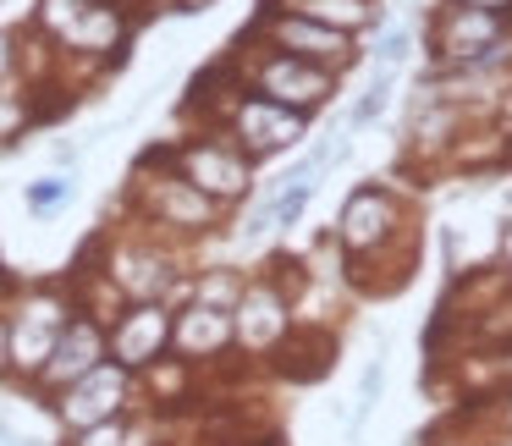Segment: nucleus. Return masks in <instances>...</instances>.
<instances>
[{"label": "nucleus", "mask_w": 512, "mask_h": 446, "mask_svg": "<svg viewBox=\"0 0 512 446\" xmlns=\"http://www.w3.org/2000/svg\"><path fill=\"white\" fill-rule=\"evenodd\" d=\"M259 89H265V100L270 105H320L325 100V89H331V78L325 72H314L309 61H292V56H281V61H270L265 72H259Z\"/></svg>", "instance_id": "nucleus-6"}, {"label": "nucleus", "mask_w": 512, "mask_h": 446, "mask_svg": "<svg viewBox=\"0 0 512 446\" xmlns=\"http://www.w3.org/2000/svg\"><path fill=\"white\" fill-rule=\"evenodd\" d=\"M122 441H127V424L122 419H105V424L78 430V446H122Z\"/></svg>", "instance_id": "nucleus-20"}, {"label": "nucleus", "mask_w": 512, "mask_h": 446, "mask_svg": "<svg viewBox=\"0 0 512 446\" xmlns=\"http://www.w3.org/2000/svg\"><path fill=\"white\" fill-rule=\"evenodd\" d=\"M232 331H243L248 347H265L270 336H281V298H276V292H265V287H254L243 298V320H237Z\"/></svg>", "instance_id": "nucleus-14"}, {"label": "nucleus", "mask_w": 512, "mask_h": 446, "mask_svg": "<svg viewBox=\"0 0 512 446\" xmlns=\"http://www.w3.org/2000/svg\"><path fill=\"white\" fill-rule=\"evenodd\" d=\"M237 133L248 138V149H281V144H292V138L303 133V122H298V111H287V105L243 100V111H237Z\"/></svg>", "instance_id": "nucleus-11"}, {"label": "nucleus", "mask_w": 512, "mask_h": 446, "mask_svg": "<svg viewBox=\"0 0 512 446\" xmlns=\"http://www.w3.org/2000/svg\"><path fill=\"white\" fill-rule=\"evenodd\" d=\"M386 232H391V204L380 199L375 188L353 193V204H347V215H342V243L347 248H375Z\"/></svg>", "instance_id": "nucleus-13"}, {"label": "nucleus", "mask_w": 512, "mask_h": 446, "mask_svg": "<svg viewBox=\"0 0 512 446\" xmlns=\"http://www.w3.org/2000/svg\"><path fill=\"white\" fill-rule=\"evenodd\" d=\"M309 177H314L309 166H303L298 177H287V193H281L276 210H270V221H276V226H292V221L303 215V204H309V193H314V182H309Z\"/></svg>", "instance_id": "nucleus-17"}, {"label": "nucleus", "mask_w": 512, "mask_h": 446, "mask_svg": "<svg viewBox=\"0 0 512 446\" xmlns=\"http://www.w3.org/2000/svg\"><path fill=\"white\" fill-rule=\"evenodd\" d=\"M72 309L61 292H34V298L23 303V309L6 320V336H12V364L17 375H39V364L50 358V347H56V336L67 331Z\"/></svg>", "instance_id": "nucleus-1"}, {"label": "nucleus", "mask_w": 512, "mask_h": 446, "mask_svg": "<svg viewBox=\"0 0 512 446\" xmlns=\"http://www.w3.org/2000/svg\"><path fill=\"white\" fill-rule=\"evenodd\" d=\"M83 6H89V0H45V6H39V28H50V34L61 39L72 23H78Z\"/></svg>", "instance_id": "nucleus-19"}, {"label": "nucleus", "mask_w": 512, "mask_h": 446, "mask_svg": "<svg viewBox=\"0 0 512 446\" xmlns=\"http://www.w3.org/2000/svg\"><path fill=\"white\" fill-rule=\"evenodd\" d=\"M496 34H501L496 12H457L452 23L441 28V50H452V56H468V45H490Z\"/></svg>", "instance_id": "nucleus-15"}, {"label": "nucleus", "mask_w": 512, "mask_h": 446, "mask_svg": "<svg viewBox=\"0 0 512 446\" xmlns=\"http://www.w3.org/2000/svg\"><path fill=\"white\" fill-rule=\"evenodd\" d=\"M12 364V336H6V320H0V369Z\"/></svg>", "instance_id": "nucleus-25"}, {"label": "nucleus", "mask_w": 512, "mask_h": 446, "mask_svg": "<svg viewBox=\"0 0 512 446\" xmlns=\"http://www.w3.org/2000/svg\"><path fill=\"white\" fill-rule=\"evenodd\" d=\"M67 199H72V182L67 177H45V182H34V188H28V210H39V215L61 210Z\"/></svg>", "instance_id": "nucleus-18"}, {"label": "nucleus", "mask_w": 512, "mask_h": 446, "mask_svg": "<svg viewBox=\"0 0 512 446\" xmlns=\"http://www.w3.org/2000/svg\"><path fill=\"white\" fill-rule=\"evenodd\" d=\"M408 61V34H386V45H380V72L402 67Z\"/></svg>", "instance_id": "nucleus-23"}, {"label": "nucleus", "mask_w": 512, "mask_h": 446, "mask_svg": "<svg viewBox=\"0 0 512 446\" xmlns=\"http://www.w3.org/2000/svg\"><path fill=\"white\" fill-rule=\"evenodd\" d=\"M177 166H182V182H193L204 199H232V193L248 188L243 155H232V149H221V144H188L177 155Z\"/></svg>", "instance_id": "nucleus-5"}, {"label": "nucleus", "mask_w": 512, "mask_h": 446, "mask_svg": "<svg viewBox=\"0 0 512 446\" xmlns=\"http://www.w3.org/2000/svg\"><path fill=\"white\" fill-rule=\"evenodd\" d=\"M232 336L237 331H232V320H226V309H210V303H193L188 314H177V320H171V342H177L188 358L221 353Z\"/></svg>", "instance_id": "nucleus-9"}, {"label": "nucleus", "mask_w": 512, "mask_h": 446, "mask_svg": "<svg viewBox=\"0 0 512 446\" xmlns=\"http://www.w3.org/2000/svg\"><path fill=\"white\" fill-rule=\"evenodd\" d=\"M232 292H237V281H232V276H215L210 287H204V303L215 309V303H221V298H232Z\"/></svg>", "instance_id": "nucleus-24"}, {"label": "nucleus", "mask_w": 512, "mask_h": 446, "mask_svg": "<svg viewBox=\"0 0 512 446\" xmlns=\"http://www.w3.org/2000/svg\"><path fill=\"white\" fill-rule=\"evenodd\" d=\"M380 380H386V375H380V358H375V364L364 369V380H358V419H364V413L375 408V397H380Z\"/></svg>", "instance_id": "nucleus-22"}, {"label": "nucleus", "mask_w": 512, "mask_h": 446, "mask_svg": "<svg viewBox=\"0 0 512 446\" xmlns=\"http://www.w3.org/2000/svg\"><path fill=\"white\" fill-rule=\"evenodd\" d=\"M474 12H501V6H512V0H468Z\"/></svg>", "instance_id": "nucleus-26"}, {"label": "nucleus", "mask_w": 512, "mask_h": 446, "mask_svg": "<svg viewBox=\"0 0 512 446\" xmlns=\"http://www.w3.org/2000/svg\"><path fill=\"white\" fill-rule=\"evenodd\" d=\"M122 34H127V23H122V12H116L111 0H89V6L78 12V23L61 34V45L89 50V56H111V50L122 45Z\"/></svg>", "instance_id": "nucleus-12"}, {"label": "nucleus", "mask_w": 512, "mask_h": 446, "mask_svg": "<svg viewBox=\"0 0 512 446\" xmlns=\"http://www.w3.org/2000/svg\"><path fill=\"white\" fill-rule=\"evenodd\" d=\"M199 6H210V0H188V12H199Z\"/></svg>", "instance_id": "nucleus-28"}, {"label": "nucleus", "mask_w": 512, "mask_h": 446, "mask_svg": "<svg viewBox=\"0 0 512 446\" xmlns=\"http://www.w3.org/2000/svg\"><path fill=\"white\" fill-rule=\"evenodd\" d=\"M94 364H105V331L100 320H89V314H72L67 331L56 336V347H50V358L39 364V386L50 391H67L72 380H83Z\"/></svg>", "instance_id": "nucleus-4"}, {"label": "nucleus", "mask_w": 512, "mask_h": 446, "mask_svg": "<svg viewBox=\"0 0 512 446\" xmlns=\"http://www.w3.org/2000/svg\"><path fill=\"white\" fill-rule=\"evenodd\" d=\"M303 6V17H309V23H364L369 17V6L364 0H298Z\"/></svg>", "instance_id": "nucleus-16"}, {"label": "nucleus", "mask_w": 512, "mask_h": 446, "mask_svg": "<svg viewBox=\"0 0 512 446\" xmlns=\"http://www.w3.org/2000/svg\"><path fill=\"white\" fill-rule=\"evenodd\" d=\"M386 94H391V72H375V83H369V94H364V105L353 111V122L364 127V122H375V111L386 105Z\"/></svg>", "instance_id": "nucleus-21"}, {"label": "nucleus", "mask_w": 512, "mask_h": 446, "mask_svg": "<svg viewBox=\"0 0 512 446\" xmlns=\"http://www.w3.org/2000/svg\"><path fill=\"white\" fill-rule=\"evenodd\" d=\"M270 34H276V45H287L292 61H331L336 56V67L347 61V39L336 34V28L309 23V17H276Z\"/></svg>", "instance_id": "nucleus-10"}, {"label": "nucleus", "mask_w": 512, "mask_h": 446, "mask_svg": "<svg viewBox=\"0 0 512 446\" xmlns=\"http://www.w3.org/2000/svg\"><path fill=\"white\" fill-rule=\"evenodd\" d=\"M166 347H171V309L166 303H133V309L111 325V336H105V358L122 364L127 375H133V369H149Z\"/></svg>", "instance_id": "nucleus-3"}, {"label": "nucleus", "mask_w": 512, "mask_h": 446, "mask_svg": "<svg viewBox=\"0 0 512 446\" xmlns=\"http://www.w3.org/2000/svg\"><path fill=\"white\" fill-rule=\"evenodd\" d=\"M127 369L122 364H94L83 380H72L67 391H61V402H56V413H61V424H67L72 435L78 430H89V424H105V419H122V402H127Z\"/></svg>", "instance_id": "nucleus-2"}, {"label": "nucleus", "mask_w": 512, "mask_h": 446, "mask_svg": "<svg viewBox=\"0 0 512 446\" xmlns=\"http://www.w3.org/2000/svg\"><path fill=\"white\" fill-rule=\"evenodd\" d=\"M111 281H116V292H127L133 303H160L171 270L155 248H122V254L111 259Z\"/></svg>", "instance_id": "nucleus-8"}, {"label": "nucleus", "mask_w": 512, "mask_h": 446, "mask_svg": "<svg viewBox=\"0 0 512 446\" xmlns=\"http://www.w3.org/2000/svg\"><path fill=\"white\" fill-rule=\"evenodd\" d=\"M149 210H155L166 226H188V232H199V226L215 221V199H204V193L193 188V182H182V177L149 182Z\"/></svg>", "instance_id": "nucleus-7"}, {"label": "nucleus", "mask_w": 512, "mask_h": 446, "mask_svg": "<svg viewBox=\"0 0 512 446\" xmlns=\"http://www.w3.org/2000/svg\"><path fill=\"white\" fill-rule=\"evenodd\" d=\"M6 61H12V56H6V34H0V72H6Z\"/></svg>", "instance_id": "nucleus-27"}]
</instances>
